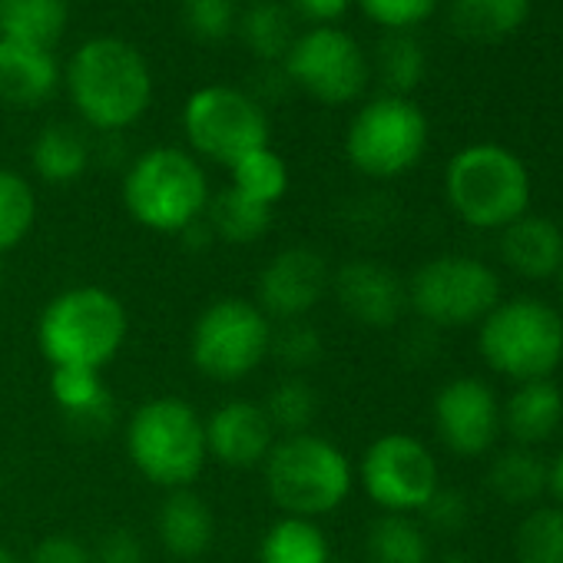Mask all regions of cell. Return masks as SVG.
Masks as SVG:
<instances>
[{"label": "cell", "mask_w": 563, "mask_h": 563, "mask_svg": "<svg viewBox=\"0 0 563 563\" xmlns=\"http://www.w3.org/2000/svg\"><path fill=\"white\" fill-rule=\"evenodd\" d=\"M517 563H563V507H530L514 533Z\"/></svg>", "instance_id": "obj_34"}, {"label": "cell", "mask_w": 563, "mask_h": 563, "mask_svg": "<svg viewBox=\"0 0 563 563\" xmlns=\"http://www.w3.org/2000/svg\"><path fill=\"white\" fill-rule=\"evenodd\" d=\"M368 563H431V540L408 514H382L365 533Z\"/></svg>", "instance_id": "obj_27"}, {"label": "cell", "mask_w": 563, "mask_h": 563, "mask_svg": "<svg viewBox=\"0 0 563 563\" xmlns=\"http://www.w3.org/2000/svg\"><path fill=\"white\" fill-rule=\"evenodd\" d=\"M229 189L272 209L289 192V166L272 146L252 150L249 156H242L239 163L229 166Z\"/></svg>", "instance_id": "obj_31"}, {"label": "cell", "mask_w": 563, "mask_h": 563, "mask_svg": "<svg viewBox=\"0 0 563 563\" xmlns=\"http://www.w3.org/2000/svg\"><path fill=\"white\" fill-rule=\"evenodd\" d=\"M362 490L382 514H421L441 487V471L424 441L411 434L375 438L358 464Z\"/></svg>", "instance_id": "obj_13"}, {"label": "cell", "mask_w": 563, "mask_h": 563, "mask_svg": "<svg viewBox=\"0 0 563 563\" xmlns=\"http://www.w3.org/2000/svg\"><path fill=\"white\" fill-rule=\"evenodd\" d=\"M500 302L497 272L474 255H438L415 268L408 309L434 329L481 325Z\"/></svg>", "instance_id": "obj_10"}, {"label": "cell", "mask_w": 563, "mask_h": 563, "mask_svg": "<svg viewBox=\"0 0 563 563\" xmlns=\"http://www.w3.org/2000/svg\"><path fill=\"white\" fill-rule=\"evenodd\" d=\"M179 18H183V27L196 41L222 44L225 37L235 34L239 8H235V0H183Z\"/></svg>", "instance_id": "obj_36"}, {"label": "cell", "mask_w": 563, "mask_h": 563, "mask_svg": "<svg viewBox=\"0 0 563 563\" xmlns=\"http://www.w3.org/2000/svg\"><path fill=\"white\" fill-rule=\"evenodd\" d=\"M550 494L563 504V451L550 461Z\"/></svg>", "instance_id": "obj_43"}, {"label": "cell", "mask_w": 563, "mask_h": 563, "mask_svg": "<svg viewBox=\"0 0 563 563\" xmlns=\"http://www.w3.org/2000/svg\"><path fill=\"white\" fill-rule=\"evenodd\" d=\"M24 563H97V560H93V547H87L80 537H74V533H47L31 550V560H24Z\"/></svg>", "instance_id": "obj_40"}, {"label": "cell", "mask_w": 563, "mask_h": 563, "mask_svg": "<svg viewBox=\"0 0 563 563\" xmlns=\"http://www.w3.org/2000/svg\"><path fill=\"white\" fill-rule=\"evenodd\" d=\"M477 349L490 372L517 385L550 378L563 362V316L540 299H500L477 325Z\"/></svg>", "instance_id": "obj_7"}, {"label": "cell", "mask_w": 563, "mask_h": 563, "mask_svg": "<svg viewBox=\"0 0 563 563\" xmlns=\"http://www.w3.org/2000/svg\"><path fill=\"white\" fill-rule=\"evenodd\" d=\"M258 563H332V547L319 520L278 517L258 540Z\"/></svg>", "instance_id": "obj_26"}, {"label": "cell", "mask_w": 563, "mask_h": 563, "mask_svg": "<svg viewBox=\"0 0 563 563\" xmlns=\"http://www.w3.org/2000/svg\"><path fill=\"white\" fill-rule=\"evenodd\" d=\"M272 329L275 325L252 299H216L192 322L189 358L202 378L235 385L268 358Z\"/></svg>", "instance_id": "obj_9"}, {"label": "cell", "mask_w": 563, "mask_h": 563, "mask_svg": "<svg viewBox=\"0 0 563 563\" xmlns=\"http://www.w3.org/2000/svg\"><path fill=\"white\" fill-rule=\"evenodd\" d=\"M123 444L130 464L163 490L192 487L209 461L202 415L176 395H156L136 405L126 418Z\"/></svg>", "instance_id": "obj_5"}, {"label": "cell", "mask_w": 563, "mask_h": 563, "mask_svg": "<svg viewBox=\"0 0 563 563\" xmlns=\"http://www.w3.org/2000/svg\"><path fill=\"white\" fill-rule=\"evenodd\" d=\"M262 411L268 415L278 438L286 434H306L312 431L319 418V395L302 375H286L272 385V391L262 401Z\"/></svg>", "instance_id": "obj_32"}, {"label": "cell", "mask_w": 563, "mask_h": 563, "mask_svg": "<svg viewBox=\"0 0 563 563\" xmlns=\"http://www.w3.org/2000/svg\"><path fill=\"white\" fill-rule=\"evenodd\" d=\"M206 428V454L225 467H262L272 444L278 441L268 415L258 401L229 398L212 415L202 418Z\"/></svg>", "instance_id": "obj_17"}, {"label": "cell", "mask_w": 563, "mask_h": 563, "mask_svg": "<svg viewBox=\"0 0 563 563\" xmlns=\"http://www.w3.org/2000/svg\"><path fill=\"white\" fill-rule=\"evenodd\" d=\"M487 487L504 504H537L550 490V464L533 448H507L490 461Z\"/></svg>", "instance_id": "obj_25"}, {"label": "cell", "mask_w": 563, "mask_h": 563, "mask_svg": "<svg viewBox=\"0 0 563 563\" xmlns=\"http://www.w3.org/2000/svg\"><path fill=\"white\" fill-rule=\"evenodd\" d=\"M292 375L316 365L322 358V335L302 319V322H282V329H272V352Z\"/></svg>", "instance_id": "obj_37"}, {"label": "cell", "mask_w": 563, "mask_h": 563, "mask_svg": "<svg viewBox=\"0 0 563 563\" xmlns=\"http://www.w3.org/2000/svg\"><path fill=\"white\" fill-rule=\"evenodd\" d=\"M556 286H560V302H563V265H560V272H556Z\"/></svg>", "instance_id": "obj_46"}, {"label": "cell", "mask_w": 563, "mask_h": 563, "mask_svg": "<svg viewBox=\"0 0 563 563\" xmlns=\"http://www.w3.org/2000/svg\"><path fill=\"white\" fill-rule=\"evenodd\" d=\"M500 258L520 278H556L563 265V232L553 219L523 212L500 229Z\"/></svg>", "instance_id": "obj_20"}, {"label": "cell", "mask_w": 563, "mask_h": 563, "mask_svg": "<svg viewBox=\"0 0 563 563\" xmlns=\"http://www.w3.org/2000/svg\"><path fill=\"white\" fill-rule=\"evenodd\" d=\"M93 560L97 563H143V540L126 527L107 530L103 540L93 547Z\"/></svg>", "instance_id": "obj_41"}, {"label": "cell", "mask_w": 563, "mask_h": 563, "mask_svg": "<svg viewBox=\"0 0 563 563\" xmlns=\"http://www.w3.org/2000/svg\"><path fill=\"white\" fill-rule=\"evenodd\" d=\"M431 563H471V556H467V553L451 550V553H444V556H438V560H431Z\"/></svg>", "instance_id": "obj_44"}, {"label": "cell", "mask_w": 563, "mask_h": 563, "mask_svg": "<svg viewBox=\"0 0 563 563\" xmlns=\"http://www.w3.org/2000/svg\"><path fill=\"white\" fill-rule=\"evenodd\" d=\"M183 136L196 159L229 169L252 150L268 146L272 123L255 93L232 84H206L183 103Z\"/></svg>", "instance_id": "obj_8"}, {"label": "cell", "mask_w": 563, "mask_h": 563, "mask_svg": "<svg viewBox=\"0 0 563 563\" xmlns=\"http://www.w3.org/2000/svg\"><path fill=\"white\" fill-rule=\"evenodd\" d=\"M156 537L163 543V550L183 563L199 560L212 540H216V517L212 507L206 504V497H199L192 487H179V490H166L159 510H156Z\"/></svg>", "instance_id": "obj_19"}, {"label": "cell", "mask_w": 563, "mask_h": 563, "mask_svg": "<svg viewBox=\"0 0 563 563\" xmlns=\"http://www.w3.org/2000/svg\"><path fill=\"white\" fill-rule=\"evenodd\" d=\"M37 222V192L27 176L0 169V255L18 249Z\"/></svg>", "instance_id": "obj_33"}, {"label": "cell", "mask_w": 563, "mask_h": 563, "mask_svg": "<svg viewBox=\"0 0 563 563\" xmlns=\"http://www.w3.org/2000/svg\"><path fill=\"white\" fill-rule=\"evenodd\" d=\"M235 34L258 60L282 64L299 37V21L286 0H249V8L239 14Z\"/></svg>", "instance_id": "obj_24"}, {"label": "cell", "mask_w": 563, "mask_h": 563, "mask_svg": "<svg viewBox=\"0 0 563 563\" xmlns=\"http://www.w3.org/2000/svg\"><path fill=\"white\" fill-rule=\"evenodd\" d=\"M438 441L457 457H481L500 434V401L484 378L461 375L441 385L431 405Z\"/></svg>", "instance_id": "obj_15"}, {"label": "cell", "mask_w": 563, "mask_h": 563, "mask_svg": "<svg viewBox=\"0 0 563 563\" xmlns=\"http://www.w3.org/2000/svg\"><path fill=\"white\" fill-rule=\"evenodd\" d=\"M70 24V0H0V41L54 51Z\"/></svg>", "instance_id": "obj_23"}, {"label": "cell", "mask_w": 563, "mask_h": 563, "mask_svg": "<svg viewBox=\"0 0 563 563\" xmlns=\"http://www.w3.org/2000/svg\"><path fill=\"white\" fill-rule=\"evenodd\" d=\"M563 424V391L553 378L520 382L500 405V428L520 444L533 448L550 441Z\"/></svg>", "instance_id": "obj_21"}, {"label": "cell", "mask_w": 563, "mask_h": 563, "mask_svg": "<svg viewBox=\"0 0 563 563\" xmlns=\"http://www.w3.org/2000/svg\"><path fill=\"white\" fill-rule=\"evenodd\" d=\"M332 292V265L312 245L275 252L255 278V306L268 322H302Z\"/></svg>", "instance_id": "obj_14"}, {"label": "cell", "mask_w": 563, "mask_h": 563, "mask_svg": "<svg viewBox=\"0 0 563 563\" xmlns=\"http://www.w3.org/2000/svg\"><path fill=\"white\" fill-rule=\"evenodd\" d=\"M64 87L77 117L107 136L140 123L153 103V70L146 57L117 34L84 41L64 64Z\"/></svg>", "instance_id": "obj_1"}, {"label": "cell", "mask_w": 563, "mask_h": 563, "mask_svg": "<svg viewBox=\"0 0 563 563\" xmlns=\"http://www.w3.org/2000/svg\"><path fill=\"white\" fill-rule=\"evenodd\" d=\"M428 150V117L408 97L368 100L345 130L349 163L372 179H395L418 166Z\"/></svg>", "instance_id": "obj_11"}, {"label": "cell", "mask_w": 563, "mask_h": 563, "mask_svg": "<svg viewBox=\"0 0 563 563\" xmlns=\"http://www.w3.org/2000/svg\"><path fill=\"white\" fill-rule=\"evenodd\" d=\"M51 398L70 418L84 424H100L110 415V391L93 368H51Z\"/></svg>", "instance_id": "obj_29"}, {"label": "cell", "mask_w": 563, "mask_h": 563, "mask_svg": "<svg viewBox=\"0 0 563 563\" xmlns=\"http://www.w3.org/2000/svg\"><path fill=\"white\" fill-rule=\"evenodd\" d=\"M93 163V143L74 123H47L31 143V166L51 186L77 183Z\"/></svg>", "instance_id": "obj_22"}, {"label": "cell", "mask_w": 563, "mask_h": 563, "mask_svg": "<svg viewBox=\"0 0 563 563\" xmlns=\"http://www.w3.org/2000/svg\"><path fill=\"white\" fill-rule=\"evenodd\" d=\"M444 192L471 229H504L530 206V173L520 156L497 143H474L451 156Z\"/></svg>", "instance_id": "obj_6"}, {"label": "cell", "mask_w": 563, "mask_h": 563, "mask_svg": "<svg viewBox=\"0 0 563 563\" xmlns=\"http://www.w3.org/2000/svg\"><path fill=\"white\" fill-rule=\"evenodd\" d=\"M339 309L365 329H391L408 312V282L375 258H352L332 272Z\"/></svg>", "instance_id": "obj_16"}, {"label": "cell", "mask_w": 563, "mask_h": 563, "mask_svg": "<svg viewBox=\"0 0 563 563\" xmlns=\"http://www.w3.org/2000/svg\"><path fill=\"white\" fill-rule=\"evenodd\" d=\"M378 77L391 97H408L428 70V57L411 34H388L378 47Z\"/></svg>", "instance_id": "obj_35"}, {"label": "cell", "mask_w": 563, "mask_h": 563, "mask_svg": "<svg viewBox=\"0 0 563 563\" xmlns=\"http://www.w3.org/2000/svg\"><path fill=\"white\" fill-rule=\"evenodd\" d=\"M358 8L372 24L385 27L388 34H408L434 14L438 0H358Z\"/></svg>", "instance_id": "obj_38"}, {"label": "cell", "mask_w": 563, "mask_h": 563, "mask_svg": "<svg viewBox=\"0 0 563 563\" xmlns=\"http://www.w3.org/2000/svg\"><path fill=\"white\" fill-rule=\"evenodd\" d=\"M202 219L212 239H222L225 245H252L272 229V209L239 196L229 186L209 199V209Z\"/></svg>", "instance_id": "obj_28"}, {"label": "cell", "mask_w": 563, "mask_h": 563, "mask_svg": "<svg viewBox=\"0 0 563 563\" xmlns=\"http://www.w3.org/2000/svg\"><path fill=\"white\" fill-rule=\"evenodd\" d=\"M296 21H306L309 27H339V21L349 14L352 0H286Z\"/></svg>", "instance_id": "obj_42"}, {"label": "cell", "mask_w": 563, "mask_h": 563, "mask_svg": "<svg viewBox=\"0 0 563 563\" xmlns=\"http://www.w3.org/2000/svg\"><path fill=\"white\" fill-rule=\"evenodd\" d=\"M530 14V0H454L451 24L464 41H500L514 34Z\"/></svg>", "instance_id": "obj_30"}, {"label": "cell", "mask_w": 563, "mask_h": 563, "mask_svg": "<svg viewBox=\"0 0 563 563\" xmlns=\"http://www.w3.org/2000/svg\"><path fill=\"white\" fill-rule=\"evenodd\" d=\"M64 84V67L54 51L0 41V100L11 107H41Z\"/></svg>", "instance_id": "obj_18"}, {"label": "cell", "mask_w": 563, "mask_h": 563, "mask_svg": "<svg viewBox=\"0 0 563 563\" xmlns=\"http://www.w3.org/2000/svg\"><path fill=\"white\" fill-rule=\"evenodd\" d=\"M286 80L306 97L325 107L355 103L372 77V64L362 44L342 27H309L299 31L296 44L282 60Z\"/></svg>", "instance_id": "obj_12"}, {"label": "cell", "mask_w": 563, "mask_h": 563, "mask_svg": "<svg viewBox=\"0 0 563 563\" xmlns=\"http://www.w3.org/2000/svg\"><path fill=\"white\" fill-rule=\"evenodd\" d=\"M0 282H4V255H0Z\"/></svg>", "instance_id": "obj_47"}, {"label": "cell", "mask_w": 563, "mask_h": 563, "mask_svg": "<svg viewBox=\"0 0 563 563\" xmlns=\"http://www.w3.org/2000/svg\"><path fill=\"white\" fill-rule=\"evenodd\" d=\"M0 563H24V560L18 553H11L8 547H0Z\"/></svg>", "instance_id": "obj_45"}, {"label": "cell", "mask_w": 563, "mask_h": 563, "mask_svg": "<svg viewBox=\"0 0 563 563\" xmlns=\"http://www.w3.org/2000/svg\"><path fill=\"white\" fill-rule=\"evenodd\" d=\"M265 494L282 510V517L319 520L335 514L352 487L355 467L349 454L316 431L278 438L262 461Z\"/></svg>", "instance_id": "obj_2"}, {"label": "cell", "mask_w": 563, "mask_h": 563, "mask_svg": "<svg viewBox=\"0 0 563 563\" xmlns=\"http://www.w3.org/2000/svg\"><path fill=\"white\" fill-rule=\"evenodd\" d=\"M130 319L123 302L103 286H70L57 292L37 319V345L51 368L103 372L123 349Z\"/></svg>", "instance_id": "obj_3"}, {"label": "cell", "mask_w": 563, "mask_h": 563, "mask_svg": "<svg viewBox=\"0 0 563 563\" xmlns=\"http://www.w3.org/2000/svg\"><path fill=\"white\" fill-rule=\"evenodd\" d=\"M332 563H335V560H332Z\"/></svg>", "instance_id": "obj_48"}, {"label": "cell", "mask_w": 563, "mask_h": 563, "mask_svg": "<svg viewBox=\"0 0 563 563\" xmlns=\"http://www.w3.org/2000/svg\"><path fill=\"white\" fill-rule=\"evenodd\" d=\"M421 517L438 533H457L471 520V500L461 490H454V487H438L434 497L424 504Z\"/></svg>", "instance_id": "obj_39"}, {"label": "cell", "mask_w": 563, "mask_h": 563, "mask_svg": "<svg viewBox=\"0 0 563 563\" xmlns=\"http://www.w3.org/2000/svg\"><path fill=\"white\" fill-rule=\"evenodd\" d=\"M209 199L202 163L179 146H150L123 173V206L150 232L183 235L202 222Z\"/></svg>", "instance_id": "obj_4"}]
</instances>
